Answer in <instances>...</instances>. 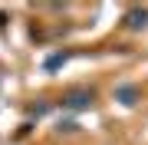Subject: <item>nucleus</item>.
Instances as JSON below:
<instances>
[{"mask_svg": "<svg viewBox=\"0 0 148 145\" xmlns=\"http://www.w3.org/2000/svg\"><path fill=\"white\" fill-rule=\"evenodd\" d=\"M86 99H89V96H73V99H69V106L79 109V106H86Z\"/></svg>", "mask_w": 148, "mask_h": 145, "instance_id": "f257e3e1", "label": "nucleus"}]
</instances>
